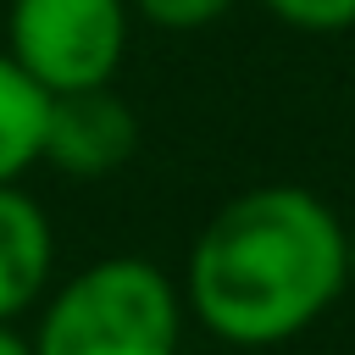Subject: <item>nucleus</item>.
Wrapping results in <instances>:
<instances>
[{"instance_id":"1","label":"nucleus","mask_w":355,"mask_h":355,"mask_svg":"<svg viewBox=\"0 0 355 355\" xmlns=\"http://www.w3.org/2000/svg\"><path fill=\"white\" fill-rule=\"evenodd\" d=\"M349 227L300 183H255L211 211L183 261V311L233 349L316 327L349 283Z\"/></svg>"},{"instance_id":"2","label":"nucleus","mask_w":355,"mask_h":355,"mask_svg":"<svg viewBox=\"0 0 355 355\" xmlns=\"http://www.w3.org/2000/svg\"><path fill=\"white\" fill-rule=\"evenodd\" d=\"M183 288L144 255H105L78 266L39 300L33 355H178Z\"/></svg>"},{"instance_id":"3","label":"nucleus","mask_w":355,"mask_h":355,"mask_svg":"<svg viewBox=\"0 0 355 355\" xmlns=\"http://www.w3.org/2000/svg\"><path fill=\"white\" fill-rule=\"evenodd\" d=\"M133 6L128 0H11L6 55L44 89H105L128 61Z\"/></svg>"},{"instance_id":"4","label":"nucleus","mask_w":355,"mask_h":355,"mask_svg":"<svg viewBox=\"0 0 355 355\" xmlns=\"http://www.w3.org/2000/svg\"><path fill=\"white\" fill-rule=\"evenodd\" d=\"M139 150V116L133 105L105 83V89H72V94H50V116H44V150L39 161L55 166L61 178L94 183L111 178L133 161Z\"/></svg>"},{"instance_id":"5","label":"nucleus","mask_w":355,"mask_h":355,"mask_svg":"<svg viewBox=\"0 0 355 355\" xmlns=\"http://www.w3.org/2000/svg\"><path fill=\"white\" fill-rule=\"evenodd\" d=\"M55 277V227L22 183H0V322L11 327L50 294Z\"/></svg>"},{"instance_id":"6","label":"nucleus","mask_w":355,"mask_h":355,"mask_svg":"<svg viewBox=\"0 0 355 355\" xmlns=\"http://www.w3.org/2000/svg\"><path fill=\"white\" fill-rule=\"evenodd\" d=\"M44 116H50V94L0 50V183H22V172L39 166Z\"/></svg>"},{"instance_id":"7","label":"nucleus","mask_w":355,"mask_h":355,"mask_svg":"<svg viewBox=\"0 0 355 355\" xmlns=\"http://www.w3.org/2000/svg\"><path fill=\"white\" fill-rule=\"evenodd\" d=\"M266 17H277L294 33H344L355 28V0H261Z\"/></svg>"},{"instance_id":"8","label":"nucleus","mask_w":355,"mask_h":355,"mask_svg":"<svg viewBox=\"0 0 355 355\" xmlns=\"http://www.w3.org/2000/svg\"><path fill=\"white\" fill-rule=\"evenodd\" d=\"M133 17H144L150 28H166V33H194V28H211L222 22L239 0H128Z\"/></svg>"},{"instance_id":"9","label":"nucleus","mask_w":355,"mask_h":355,"mask_svg":"<svg viewBox=\"0 0 355 355\" xmlns=\"http://www.w3.org/2000/svg\"><path fill=\"white\" fill-rule=\"evenodd\" d=\"M0 355H33V349H28V338H22L17 327H6V322H0Z\"/></svg>"},{"instance_id":"10","label":"nucleus","mask_w":355,"mask_h":355,"mask_svg":"<svg viewBox=\"0 0 355 355\" xmlns=\"http://www.w3.org/2000/svg\"><path fill=\"white\" fill-rule=\"evenodd\" d=\"M344 250H349V283H355V227H349V244Z\"/></svg>"}]
</instances>
